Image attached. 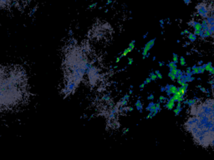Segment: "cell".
I'll return each instance as SVG.
<instances>
[{"mask_svg":"<svg viewBox=\"0 0 214 160\" xmlns=\"http://www.w3.org/2000/svg\"><path fill=\"white\" fill-rule=\"evenodd\" d=\"M187 38H188V39H189L191 42H194V41H196V40H197V35L195 33H190L189 34H188Z\"/></svg>","mask_w":214,"mask_h":160,"instance_id":"obj_8","label":"cell"},{"mask_svg":"<svg viewBox=\"0 0 214 160\" xmlns=\"http://www.w3.org/2000/svg\"><path fill=\"white\" fill-rule=\"evenodd\" d=\"M103 99H104V100H108V99H109V95H108V96H107V95H105V96H104V98H103Z\"/></svg>","mask_w":214,"mask_h":160,"instance_id":"obj_33","label":"cell"},{"mask_svg":"<svg viewBox=\"0 0 214 160\" xmlns=\"http://www.w3.org/2000/svg\"><path fill=\"white\" fill-rule=\"evenodd\" d=\"M149 77L151 78V80H152V81H154V82H155V81H156V79H157V75L156 74L155 72H151V73H150Z\"/></svg>","mask_w":214,"mask_h":160,"instance_id":"obj_11","label":"cell"},{"mask_svg":"<svg viewBox=\"0 0 214 160\" xmlns=\"http://www.w3.org/2000/svg\"><path fill=\"white\" fill-rule=\"evenodd\" d=\"M165 65V63L164 62H159V66L160 67H162V66Z\"/></svg>","mask_w":214,"mask_h":160,"instance_id":"obj_31","label":"cell"},{"mask_svg":"<svg viewBox=\"0 0 214 160\" xmlns=\"http://www.w3.org/2000/svg\"><path fill=\"white\" fill-rule=\"evenodd\" d=\"M183 1H184V3H185L186 4H189L191 2V0H183Z\"/></svg>","mask_w":214,"mask_h":160,"instance_id":"obj_29","label":"cell"},{"mask_svg":"<svg viewBox=\"0 0 214 160\" xmlns=\"http://www.w3.org/2000/svg\"><path fill=\"white\" fill-rule=\"evenodd\" d=\"M132 93H133V91L130 89V91H129V94H132Z\"/></svg>","mask_w":214,"mask_h":160,"instance_id":"obj_41","label":"cell"},{"mask_svg":"<svg viewBox=\"0 0 214 160\" xmlns=\"http://www.w3.org/2000/svg\"><path fill=\"white\" fill-rule=\"evenodd\" d=\"M155 73H156V75H157V78H159V79H161V78H162V75H161V73H160V71L159 70H156Z\"/></svg>","mask_w":214,"mask_h":160,"instance_id":"obj_20","label":"cell"},{"mask_svg":"<svg viewBox=\"0 0 214 160\" xmlns=\"http://www.w3.org/2000/svg\"><path fill=\"white\" fill-rule=\"evenodd\" d=\"M146 111H149V112H154L155 111V109H156V103H153V102H151L148 104V106L146 108Z\"/></svg>","mask_w":214,"mask_h":160,"instance_id":"obj_6","label":"cell"},{"mask_svg":"<svg viewBox=\"0 0 214 160\" xmlns=\"http://www.w3.org/2000/svg\"><path fill=\"white\" fill-rule=\"evenodd\" d=\"M160 24H161V29H163V28H164V20L163 19L160 20Z\"/></svg>","mask_w":214,"mask_h":160,"instance_id":"obj_26","label":"cell"},{"mask_svg":"<svg viewBox=\"0 0 214 160\" xmlns=\"http://www.w3.org/2000/svg\"><path fill=\"white\" fill-rule=\"evenodd\" d=\"M197 103V100L196 99H188V103H187V105L189 106V107H191V106H193L195 105Z\"/></svg>","mask_w":214,"mask_h":160,"instance_id":"obj_12","label":"cell"},{"mask_svg":"<svg viewBox=\"0 0 214 160\" xmlns=\"http://www.w3.org/2000/svg\"><path fill=\"white\" fill-rule=\"evenodd\" d=\"M167 67L169 68H177V64L174 63L173 61L169 62V64H167Z\"/></svg>","mask_w":214,"mask_h":160,"instance_id":"obj_13","label":"cell"},{"mask_svg":"<svg viewBox=\"0 0 214 160\" xmlns=\"http://www.w3.org/2000/svg\"><path fill=\"white\" fill-rule=\"evenodd\" d=\"M156 38L155 39H151V40H150V41L147 43H146V45H145V47L144 48H143V49H142V53H141V54H142V58L143 59H145L146 58V55L148 53V52L150 51V50L151 49V48L153 46H154V44H155V42H156Z\"/></svg>","mask_w":214,"mask_h":160,"instance_id":"obj_4","label":"cell"},{"mask_svg":"<svg viewBox=\"0 0 214 160\" xmlns=\"http://www.w3.org/2000/svg\"><path fill=\"white\" fill-rule=\"evenodd\" d=\"M190 108V113L192 116L214 119V99H207L198 105L196 103Z\"/></svg>","mask_w":214,"mask_h":160,"instance_id":"obj_2","label":"cell"},{"mask_svg":"<svg viewBox=\"0 0 214 160\" xmlns=\"http://www.w3.org/2000/svg\"><path fill=\"white\" fill-rule=\"evenodd\" d=\"M168 77L171 78V81H175L176 79H177V78H176V74L171 73V72H169V73H168Z\"/></svg>","mask_w":214,"mask_h":160,"instance_id":"obj_16","label":"cell"},{"mask_svg":"<svg viewBox=\"0 0 214 160\" xmlns=\"http://www.w3.org/2000/svg\"><path fill=\"white\" fill-rule=\"evenodd\" d=\"M187 130L190 132L194 140L203 148H214V122L206 117L190 118L185 124Z\"/></svg>","mask_w":214,"mask_h":160,"instance_id":"obj_1","label":"cell"},{"mask_svg":"<svg viewBox=\"0 0 214 160\" xmlns=\"http://www.w3.org/2000/svg\"><path fill=\"white\" fill-rule=\"evenodd\" d=\"M35 11H36V8H34V9H32V11H31V13H30V15H33L34 13H35Z\"/></svg>","mask_w":214,"mask_h":160,"instance_id":"obj_30","label":"cell"},{"mask_svg":"<svg viewBox=\"0 0 214 160\" xmlns=\"http://www.w3.org/2000/svg\"><path fill=\"white\" fill-rule=\"evenodd\" d=\"M129 53H130V50H129V48H126V49H125L124 51H123L122 54L120 55V57H121V58H123V57H126V56L127 54H128Z\"/></svg>","mask_w":214,"mask_h":160,"instance_id":"obj_17","label":"cell"},{"mask_svg":"<svg viewBox=\"0 0 214 160\" xmlns=\"http://www.w3.org/2000/svg\"><path fill=\"white\" fill-rule=\"evenodd\" d=\"M196 8H197V14H198L199 16H201L203 18H207L208 17L211 8L207 6V4H205V3H201V4L197 5Z\"/></svg>","mask_w":214,"mask_h":160,"instance_id":"obj_3","label":"cell"},{"mask_svg":"<svg viewBox=\"0 0 214 160\" xmlns=\"http://www.w3.org/2000/svg\"><path fill=\"white\" fill-rule=\"evenodd\" d=\"M147 100H154V95L152 94V93H150V95L147 97Z\"/></svg>","mask_w":214,"mask_h":160,"instance_id":"obj_24","label":"cell"},{"mask_svg":"<svg viewBox=\"0 0 214 160\" xmlns=\"http://www.w3.org/2000/svg\"><path fill=\"white\" fill-rule=\"evenodd\" d=\"M179 62H180V64L181 66H185V65H186V61H185L184 57H181L179 58Z\"/></svg>","mask_w":214,"mask_h":160,"instance_id":"obj_19","label":"cell"},{"mask_svg":"<svg viewBox=\"0 0 214 160\" xmlns=\"http://www.w3.org/2000/svg\"><path fill=\"white\" fill-rule=\"evenodd\" d=\"M135 106L136 107V109L139 112H140V113L142 112L143 107H142V103H141V102H140V100H137V101L136 102V103H135Z\"/></svg>","mask_w":214,"mask_h":160,"instance_id":"obj_7","label":"cell"},{"mask_svg":"<svg viewBox=\"0 0 214 160\" xmlns=\"http://www.w3.org/2000/svg\"><path fill=\"white\" fill-rule=\"evenodd\" d=\"M145 86H146V84H145L144 83H141V84H140V89L142 90V89L145 88Z\"/></svg>","mask_w":214,"mask_h":160,"instance_id":"obj_28","label":"cell"},{"mask_svg":"<svg viewBox=\"0 0 214 160\" xmlns=\"http://www.w3.org/2000/svg\"><path fill=\"white\" fill-rule=\"evenodd\" d=\"M202 64H203L202 61H199V62H198V65H202Z\"/></svg>","mask_w":214,"mask_h":160,"instance_id":"obj_39","label":"cell"},{"mask_svg":"<svg viewBox=\"0 0 214 160\" xmlns=\"http://www.w3.org/2000/svg\"><path fill=\"white\" fill-rule=\"evenodd\" d=\"M135 43H136V41H135V40H132V41L129 43V47H128V48H129V50H130V52H131L132 50H133L134 48H135Z\"/></svg>","mask_w":214,"mask_h":160,"instance_id":"obj_10","label":"cell"},{"mask_svg":"<svg viewBox=\"0 0 214 160\" xmlns=\"http://www.w3.org/2000/svg\"><path fill=\"white\" fill-rule=\"evenodd\" d=\"M132 110H133V108H132V107H130V108H128V111H129V112H131Z\"/></svg>","mask_w":214,"mask_h":160,"instance_id":"obj_37","label":"cell"},{"mask_svg":"<svg viewBox=\"0 0 214 160\" xmlns=\"http://www.w3.org/2000/svg\"><path fill=\"white\" fill-rule=\"evenodd\" d=\"M129 98H130L129 94H127V93H126V94H125V95H124V97H123V98L121 99H122V100H126V101H128Z\"/></svg>","mask_w":214,"mask_h":160,"instance_id":"obj_23","label":"cell"},{"mask_svg":"<svg viewBox=\"0 0 214 160\" xmlns=\"http://www.w3.org/2000/svg\"><path fill=\"white\" fill-rule=\"evenodd\" d=\"M213 122H214V119H213Z\"/></svg>","mask_w":214,"mask_h":160,"instance_id":"obj_43","label":"cell"},{"mask_svg":"<svg viewBox=\"0 0 214 160\" xmlns=\"http://www.w3.org/2000/svg\"><path fill=\"white\" fill-rule=\"evenodd\" d=\"M190 33V32H189V30H187V29H186V30H184L183 32H181V34H189Z\"/></svg>","mask_w":214,"mask_h":160,"instance_id":"obj_27","label":"cell"},{"mask_svg":"<svg viewBox=\"0 0 214 160\" xmlns=\"http://www.w3.org/2000/svg\"><path fill=\"white\" fill-rule=\"evenodd\" d=\"M97 6V3H95V4H90V6H89L88 7V8L89 9H91V8H95V7H96Z\"/></svg>","mask_w":214,"mask_h":160,"instance_id":"obj_22","label":"cell"},{"mask_svg":"<svg viewBox=\"0 0 214 160\" xmlns=\"http://www.w3.org/2000/svg\"><path fill=\"white\" fill-rule=\"evenodd\" d=\"M181 109H182V108L181 107H176V108L174 109V114L176 116H177V115H179L181 114Z\"/></svg>","mask_w":214,"mask_h":160,"instance_id":"obj_9","label":"cell"},{"mask_svg":"<svg viewBox=\"0 0 214 160\" xmlns=\"http://www.w3.org/2000/svg\"><path fill=\"white\" fill-rule=\"evenodd\" d=\"M111 3H112V0H108L107 3H106V5H109V4H110Z\"/></svg>","mask_w":214,"mask_h":160,"instance_id":"obj_35","label":"cell"},{"mask_svg":"<svg viewBox=\"0 0 214 160\" xmlns=\"http://www.w3.org/2000/svg\"><path fill=\"white\" fill-rule=\"evenodd\" d=\"M183 73H184V72H182L180 69H177V74H176V78H177V79H178V78H181V76L183 75Z\"/></svg>","mask_w":214,"mask_h":160,"instance_id":"obj_14","label":"cell"},{"mask_svg":"<svg viewBox=\"0 0 214 160\" xmlns=\"http://www.w3.org/2000/svg\"><path fill=\"white\" fill-rule=\"evenodd\" d=\"M161 92H166V87H161Z\"/></svg>","mask_w":214,"mask_h":160,"instance_id":"obj_32","label":"cell"},{"mask_svg":"<svg viewBox=\"0 0 214 160\" xmlns=\"http://www.w3.org/2000/svg\"><path fill=\"white\" fill-rule=\"evenodd\" d=\"M151 81H152V80H151V78L149 77V78H146V80L144 81V83H145L146 85V84H148V83H151Z\"/></svg>","mask_w":214,"mask_h":160,"instance_id":"obj_21","label":"cell"},{"mask_svg":"<svg viewBox=\"0 0 214 160\" xmlns=\"http://www.w3.org/2000/svg\"><path fill=\"white\" fill-rule=\"evenodd\" d=\"M69 35H72V31H69Z\"/></svg>","mask_w":214,"mask_h":160,"instance_id":"obj_42","label":"cell"},{"mask_svg":"<svg viewBox=\"0 0 214 160\" xmlns=\"http://www.w3.org/2000/svg\"><path fill=\"white\" fill-rule=\"evenodd\" d=\"M128 131H129V128H126V129H125V130H124L123 133H124V134H126V133H127V132H128Z\"/></svg>","mask_w":214,"mask_h":160,"instance_id":"obj_36","label":"cell"},{"mask_svg":"<svg viewBox=\"0 0 214 160\" xmlns=\"http://www.w3.org/2000/svg\"><path fill=\"white\" fill-rule=\"evenodd\" d=\"M147 35H148V33H146L145 34V35H144V36H143V39H146V37H147Z\"/></svg>","mask_w":214,"mask_h":160,"instance_id":"obj_38","label":"cell"},{"mask_svg":"<svg viewBox=\"0 0 214 160\" xmlns=\"http://www.w3.org/2000/svg\"><path fill=\"white\" fill-rule=\"evenodd\" d=\"M173 62L176 63V64H177L179 62V57H178L177 53H173Z\"/></svg>","mask_w":214,"mask_h":160,"instance_id":"obj_18","label":"cell"},{"mask_svg":"<svg viewBox=\"0 0 214 160\" xmlns=\"http://www.w3.org/2000/svg\"><path fill=\"white\" fill-rule=\"evenodd\" d=\"M175 103L176 102H175V100L173 99V98L171 97V98L167 100V103H166L165 108H167L168 110H172V109L174 108V107H175Z\"/></svg>","mask_w":214,"mask_h":160,"instance_id":"obj_5","label":"cell"},{"mask_svg":"<svg viewBox=\"0 0 214 160\" xmlns=\"http://www.w3.org/2000/svg\"><path fill=\"white\" fill-rule=\"evenodd\" d=\"M120 58H121L120 56V57H117V58H116V63H119V62H120Z\"/></svg>","mask_w":214,"mask_h":160,"instance_id":"obj_34","label":"cell"},{"mask_svg":"<svg viewBox=\"0 0 214 160\" xmlns=\"http://www.w3.org/2000/svg\"><path fill=\"white\" fill-rule=\"evenodd\" d=\"M133 58H128V65H131L132 64H133Z\"/></svg>","mask_w":214,"mask_h":160,"instance_id":"obj_25","label":"cell"},{"mask_svg":"<svg viewBox=\"0 0 214 160\" xmlns=\"http://www.w3.org/2000/svg\"><path fill=\"white\" fill-rule=\"evenodd\" d=\"M167 100H168V99L166 98V97H164V96H160L158 102H160V103H165V102H167Z\"/></svg>","mask_w":214,"mask_h":160,"instance_id":"obj_15","label":"cell"},{"mask_svg":"<svg viewBox=\"0 0 214 160\" xmlns=\"http://www.w3.org/2000/svg\"><path fill=\"white\" fill-rule=\"evenodd\" d=\"M150 55H151V54H150V53H147V54H146V58H149V57H150Z\"/></svg>","mask_w":214,"mask_h":160,"instance_id":"obj_40","label":"cell"}]
</instances>
